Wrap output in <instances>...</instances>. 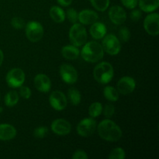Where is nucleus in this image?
<instances>
[{"mask_svg": "<svg viewBox=\"0 0 159 159\" xmlns=\"http://www.w3.org/2000/svg\"><path fill=\"white\" fill-rule=\"evenodd\" d=\"M82 59L89 63H96L102 60L104 56V51L102 45L97 41L86 42L83 45L80 52Z\"/></svg>", "mask_w": 159, "mask_h": 159, "instance_id": "f03ea898", "label": "nucleus"}, {"mask_svg": "<svg viewBox=\"0 0 159 159\" xmlns=\"http://www.w3.org/2000/svg\"><path fill=\"white\" fill-rule=\"evenodd\" d=\"M73 159H88L89 156L83 150H77L72 155Z\"/></svg>", "mask_w": 159, "mask_h": 159, "instance_id": "c9c22d12", "label": "nucleus"}, {"mask_svg": "<svg viewBox=\"0 0 159 159\" xmlns=\"http://www.w3.org/2000/svg\"><path fill=\"white\" fill-rule=\"evenodd\" d=\"M92 6L99 12H104L108 9L110 0H89Z\"/></svg>", "mask_w": 159, "mask_h": 159, "instance_id": "a878e982", "label": "nucleus"}, {"mask_svg": "<svg viewBox=\"0 0 159 159\" xmlns=\"http://www.w3.org/2000/svg\"><path fill=\"white\" fill-rule=\"evenodd\" d=\"M103 95L106 99L110 102H116L120 97L119 92L116 88L111 85H107L104 88Z\"/></svg>", "mask_w": 159, "mask_h": 159, "instance_id": "4be33fe9", "label": "nucleus"}, {"mask_svg": "<svg viewBox=\"0 0 159 159\" xmlns=\"http://www.w3.org/2000/svg\"><path fill=\"white\" fill-rule=\"evenodd\" d=\"M138 5L143 12L150 13L158 9L159 0H138Z\"/></svg>", "mask_w": 159, "mask_h": 159, "instance_id": "aec40b11", "label": "nucleus"}, {"mask_svg": "<svg viewBox=\"0 0 159 159\" xmlns=\"http://www.w3.org/2000/svg\"><path fill=\"white\" fill-rule=\"evenodd\" d=\"M144 30L151 36H158L159 34V14L150 12L144 20Z\"/></svg>", "mask_w": 159, "mask_h": 159, "instance_id": "1a4fd4ad", "label": "nucleus"}, {"mask_svg": "<svg viewBox=\"0 0 159 159\" xmlns=\"http://www.w3.org/2000/svg\"><path fill=\"white\" fill-rule=\"evenodd\" d=\"M102 47L104 52L110 55H117L121 51V42L114 34H106L102 38Z\"/></svg>", "mask_w": 159, "mask_h": 159, "instance_id": "39448f33", "label": "nucleus"}, {"mask_svg": "<svg viewBox=\"0 0 159 159\" xmlns=\"http://www.w3.org/2000/svg\"><path fill=\"white\" fill-rule=\"evenodd\" d=\"M96 127H97V124L94 118H85L79 123L76 127V131L79 136L88 138L94 134Z\"/></svg>", "mask_w": 159, "mask_h": 159, "instance_id": "6e6552de", "label": "nucleus"}, {"mask_svg": "<svg viewBox=\"0 0 159 159\" xmlns=\"http://www.w3.org/2000/svg\"><path fill=\"white\" fill-rule=\"evenodd\" d=\"M61 54L67 60H76L80 55V51L78 47L72 44L65 45L62 48Z\"/></svg>", "mask_w": 159, "mask_h": 159, "instance_id": "6ab92c4d", "label": "nucleus"}, {"mask_svg": "<svg viewBox=\"0 0 159 159\" xmlns=\"http://www.w3.org/2000/svg\"><path fill=\"white\" fill-rule=\"evenodd\" d=\"M48 134V128L44 126L37 127L34 130V136L37 138H43Z\"/></svg>", "mask_w": 159, "mask_h": 159, "instance_id": "7c9ffc66", "label": "nucleus"}, {"mask_svg": "<svg viewBox=\"0 0 159 159\" xmlns=\"http://www.w3.org/2000/svg\"><path fill=\"white\" fill-rule=\"evenodd\" d=\"M73 0H57V3L64 7H68L72 3Z\"/></svg>", "mask_w": 159, "mask_h": 159, "instance_id": "e433bc0d", "label": "nucleus"}, {"mask_svg": "<svg viewBox=\"0 0 159 159\" xmlns=\"http://www.w3.org/2000/svg\"><path fill=\"white\" fill-rule=\"evenodd\" d=\"M49 14L54 22L57 23H61L65 20V12L63 9L57 6H54L50 9Z\"/></svg>", "mask_w": 159, "mask_h": 159, "instance_id": "412c9836", "label": "nucleus"}, {"mask_svg": "<svg viewBox=\"0 0 159 159\" xmlns=\"http://www.w3.org/2000/svg\"><path fill=\"white\" fill-rule=\"evenodd\" d=\"M2 107H0V112H2Z\"/></svg>", "mask_w": 159, "mask_h": 159, "instance_id": "58836bf2", "label": "nucleus"}, {"mask_svg": "<svg viewBox=\"0 0 159 159\" xmlns=\"http://www.w3.org/2000/svg\"><path fill=\"white\" fill-rule=\"evenodd\" d=\"M130 19L133 22H138L141 18V16H142V13H141V11L140 9H133V10L130 12Z\"/></svg>", "mask_w": 159, "mask_h": 159, "instance_id": "f704fd0d", "label": "nucleus"}, {"mask_svg": "<svg viewBox=\"0 0 159 159\" xmlns=\"http://www.w3.org/2000/svg\"><path fill=\"white\" fill-rule=\"evenodd\" d=\"M11 25L12 26V27L16 30H21L26 26L24 20L19 16H15L11 20Z\"/></svg>", "mask_w": 159, "mask_h": 159, "instance_id": "c85d7f7f", "label": "nucleus"}, {"mask_svg": "<svg viewBox=\"0 0 159 159\" xmlns=\"http://www.w3.org/2000/svg\"><path fill=\"white\" fill-rule=\"evenodd\" d=\"M114 76V69L113 65L107 61L98 64L93 69V77L99 83L106 85L111 82Z\"/></svg>", "mask_w": 159, "mask_h": 159, "instance_id": "7ed1b4c3", "label": "nucleus"}, {"mask_svg": "<svg viewBox=\"0 0 159 159\" xmlns=\"http://www.w3.org/2000/svg\"><path fill=\"white\" fill-rule=\"evenodd\" d=\"M49 102L51 107L57 111H62L68 105L66 96L59 90H55L51 93L49 96Z\"/></svg>", "mask_w": 159, "mask_h": 159, "instance_id": "9b49d317", "label": "nucleus"}, {"mask_svg": "<svg viewBox=\"0 0 159 159\" xmlns=\"http://www.w3.org/2000/svg\"><path fill=\"white\" fill-rule=\"evenodd\" d=\"M25 78H26L25 73L21 68H12L8 71L6 75V83L12 89L20 88L24 83Z\"/></svg>", "mask_w": 159, "mask_h": 159, "instance_id": "0eeeda50", "label": "nucleus"}, {"mask_svg": "<svg viewBox=\"0 0 159 159\" xmlns=\"http://www.w3.org/2000/svg\"><path fill=\"white\" fill-rule=\"evenodd\" d=\"M99 19V15L91 9H83L78 13V20L82 25H91Z\"/></svg>", "mask_w": 159, "mask_h": 159, "instance_id": "dca6fc26", "label": "nucleus"}, {"mask_svg": "<svg viewBox=\"0 0 159 159\" xmlns=\"http://www.w3.org/2000/svg\"><path fill=\"white\" fill-rule=\"evenodd\" d=\"M136 88V82L130 76H124L117 82L116 89L120 94L126 96L133 93Z\"/></svg>", "mask_w": 159, "mask_h": 159, "instance_id": "f8f14e48", "label": "nucleus"}, {"mask_svg": "<svg viewBox=\"0 0 159 159\" xmlns=\"http://www.w3.org/2000/svg\"><path fill=\"white\" fill-rule=\"evenodd\" d=\"M35 88L40 93H47L51 89V81L48 75L44 74H38L34 79Z\"/></svg>", "mask_w": 159, "mask_h": 159, "instance_id": "2eb2a0df", "label": "nucleus"}, {"mask_svg": "<svg viewBox=\"0 0 159 159\" xmlns=\"http://www.w3.org/2000/svg\"><path fill=\"white\" fill-rule=\"evenodd\" d=\"M108 158L110 159H124L126 158V153L122 148H115L110 152Z\"/></svg>", "mask_w": 159, "mask_h": 159, "instance_id": "bb28decb", "label": "nucleus"}, {"mask_svg": "<svg viewBox=\"0 0 159 159\" xmlns=\"http://www.w3.org/2000/svg\"><path fill=\"white\" fill-rule=\"evenodd\" d=\"M97 131L102 140L109 142H116L122 138L123 132L120 127L110 119H106L98 124Z\"/></svg>", "mask_w": 159, "mask_h": 159, "instance_id": "f257e3e1", "label": "nucleus"}, {"mask_svg": "<svg viewBox=\"0 0 159 159\" xmlns=\"http://www.w3.org/2000/svg\"><path fill=\"white\" fill-rule=\"evenodd\" d=\"M19 95L21 96L22 98L25 99H29L31 97V95H32V92L31 89L27 86H25V85H21L20 87V91H19Z\"/></svg>", "mask_w": 159, "mask_h": 159, "instance_id": "473e14b6", "label": "nucleus"}, {"mask_svg": "<svg viewBox=\"0 0 159 159\" xmlns=\"http://www.w3.org/2000/svg\"><path fill=\"white\" fill-rule=\"evenodd\" d=\"M69 40L71 44L76 47H82L87 41V31L82 23H73L69 30L68 34Z\"/></svg>", "mask_w": 159, "mask_h": 159, "instance_id": "20e7f679", "label": "nucleus"}, {"mask_svg": "<svg viewBox=\"0 0 159 159\" xmlns=\"http://www.w3.org/2000/svg\"><path fill=\"white\" fill-rule=\"evenodd\" d=\"M109 18L113 23L121 25L127 20V12L120 6H113L108 12Z\"/></svg>", "mask_w": 159, "mask_h": 159, "instance_id": "4468645a", "label": "nucleus"}, {"mask_svg": "<svg viewBox=\"0 0 159 159\" xmlns=\"http://www.w3.org/2000/svg\"><path fill=\"white\" fill-rule=\"evenodd\" d=\"M20 99V95L15 90H11L8 92L4 98V102L6 107H12L16 105Z\"/></svg>", "mask_w": 159, "mask_h": 159, "instance_id": "5701e85b", "label": "nucleus"}, {"mask_svg": "<svg viewBox=\"0 0 159 159\" xmlns=\"http://www.w3.org/2000/svg\"><path fill=\"white\" fill-rule=\"evenodd\" d=\"M68 98L69 99L70 102L73 106L79 105L81 100H82V96H81L80 92L75 88H71L68 89Z\"/></svg>", "mask_w": 159, "mask_h": 159, "instance_id": "b1692460", "label": "nucleus"}, {"mask_svg": "<svg viewBox=\"0 0 159 159\" xmlns=\"http://www.w3.org/2000/svg\"><path fill=\"white\" fill-rule=\"evenodd\" d=\"M115 106L112 103H107V105L104 107V109H102V112H103V114L107 119H110L112 116L114 115L115 113Z\"/></svg>", "mask_w": 159, "mask_h": 159, "instance_id": "c756f323", "label": "nucleus"}, {"mask_svg": "<svg viewBox=\"0 0 159 159\" xmlns=\"http://www.w3.org/2000/svg\"><path fill=\"white\" fill-rule=\"evenodd\" d=\"M3 60H4V54H3L2 50H0V66H1L2 64Z\"/></svg>", "mask_w": 159, "mask_h": 159, "instance_id": "4c0bfd02", "label": "nucleus"}, {"mask_svg": "<svg viewBox=\"0 0 159 159\" xmlns=\"http://www.w3.org/2000/svg\"><path fill=\"white\" fill-rule=\"evenodd\" d=\"M107 26L101 22H95L91 24L89 28V34L95 40H101L107 34Z\"/></svg>", "mask_w": 159, "mask_h": 159, "instance_id": "f3484780", "label": "nucleus"}, {"mask_svg": "<svg viewBox=\"0 0 159 159\" xmlns=\"http://www.w3.org/2000/svg\"><path fill=\"white\" fill-rule=\"evenodd\" d=\"M102 105L99 102H94L89 107V115L92 118H96L102 113Z\"/></svg>", "mask_w": 159, "mask_h": 159, "instance_id": "393cba45", "label": "nucleus"}, {"mask_svg": "<svg viewBox=\"0 0 159 159\" xmlns=\"http://www.w3.org/2000/svg\"><path fill=\"white\" fill-rule=\"evenodd\" d=\"M15 127L9 124H0V141H10L16 136Z\"/></svg>", "mask_w": 159, "mask_h": 159, "instance_id": "a211bd4d", "label": "nucleus"}, {"mask_svg": "<svg viewBox=\"0 0 159 159\" xmlns=\"http://www.w3.org/2000/svg\"><path fill=\"white\" fill-rule=\"evenodd\" d=\"M51 129L58 136H65L71 131V125L65 119H56L51 123Z\"/></svg>", "mask_w": 159, "mask_h": 159, "instance_id": "ddd939ff", "label": "nucleus"}, {"mask_svg": "<svg viewBox=\"0 0 159 159\" xmlns=\"http://www.w3.org/2000/svg\"><path fill=\"white\" fill-rule=\"evenodd\" d=\"M123 6L129 9H133L137 7L138 3V0H120Z\"/></svg>", "mask_w": 159, "mask_h": 159, "instance_id": "72a5a7b5", "label": "nucleus"}, {"mask_svg": "<svg viewBox=\"0 0 159 159\" xmlns=\"http://www.w3.org/2000/svg\"><path fill=\"white\" fill-rule=\"evenodd\" d=\"M26 37L33 43L40 41L43 36V27L39 22L30 21L25 26Z\"/></svg>", "mask_w": 159, "mask_h": 159, "instance_id": "423d86ee", "label": "nucleus"}, {"mask_svg": "<svg viewBox=\"0 0 159 159\" xmlns=\"http://www.w3.org/2000/svg\"><path fill=\"white\" fill-rule=\"evenodd\" d=\"M118 37H119L118 39L120 40V41L126 43L130 38V31L126 26H122L120 28L119 31H118Z\"/></svg>", "mask_w": 159, "mask_h": 159, "instance_id": "cd10ccee", "label": "nucleus"}, {"mask_svg": "<svg viewBox=\"0 0 159 159\" xmlns=\"http://www.w3.org/2000/svg\"><path fill=\"white\" fill-rule=\"evenodd\" d=\"M59 73L63 82L69 85L75 84L79 79L77 70L68 64H63L59 68Z\"/></svg>", "mask_w": 159, "mask_h": 159, "instance_id": "9d476101", "label": "nucleus"}, {"mask_svg": "<svg viewBox=\"0 0 159 159\" xmlns=\"http://www.w3.org/2000/svg\"><path fill=\"white\" fill-rule=\"evenodd\" d=\"M65 15L67 16L68 20L71 22V23H75L78 22V12L73 8H70L67 10Z\"/></svg>", "mask_w": 159, "mask_h": 159, "instance_id": "2f4dec72", "label": "nucleus"}]
</instances>
